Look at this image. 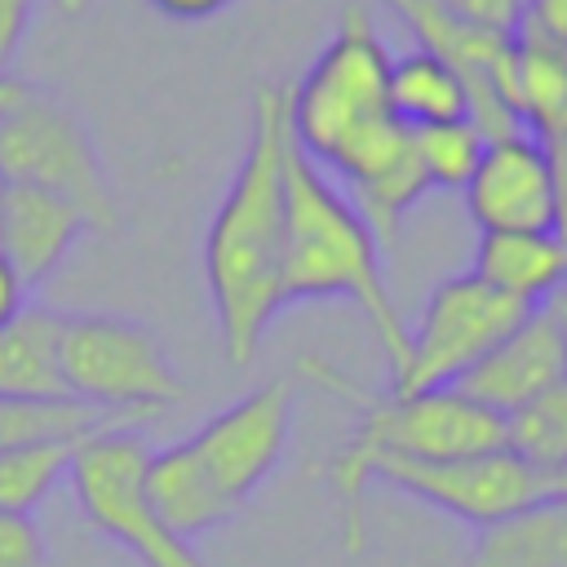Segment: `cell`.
Returning <instances> with one entry per match:
<instances>
[{"instance_id":"7","label":"cell","mask_w":567,"mask_h":567,"mask_svg":"<svg viewBox=\"0 0 567 567\" xmlns=\"http://www.w3.org/2000/svg\"><path fill=\"white\" fill-rule=\"evenodd\" d=\"M527 315H532V306L487 288L478 275L443 279L430 292L416 328H408V359L390 377V390L394 394H421V390L456 385Z\"/></svg>"},{"instance_id":"27","label":"cell","mask_w":567,"mask_h":567,"mask_svg":"<svg viewBox=\"0 0 567 567\" xmlns=\"http://www.w3.org/2000/svg\"><path fill=\"white\" fill-rule=\"evenodd\" d=\"M155 13H164V18H173V22H208V18H217L230 0H146Z\"/></svg>"},{"instance_id":"5","label":"cell","mask_w":567,"mask_h":567,"mask_svg":"<svg viewBox=\"0 0 567 567\" xmlns=\"http://www.w3.org/2000/svg\"><path fill=\"white\" fill-rule=\"evenodd\" d=\"M58 377L71 399L128 421L155 416L186 394L159 337L120 315H62Z\"/></svg>"},{"instance_id":"15","label":"cell","mask_w":567,"mask_h":567,"mask_svg":"<svg viewBox=\"0 0 567 567\" xmlns=\"http://www.w3.org/2000/svg\"><path fill=\"white\" fill-rule=\"evenodd\" d=\"M390 111L403 128L470 120V84L443 53L416 44L390 58Z\"/></svg>"},{"instance_id":"13","label":"cell","mask_w":567,"mask_h":567,"mask_svg":"<svg viewBox=\"0 0 567 567\" xmlns=\"http://www.w3.org/2000/svg\"><path fill=\"white\" fill-rule=\"evenodd\" d=\"M470 275L536 310L567 292V244L558 230H478Z\"/></svg>"},{"instance_id":"26","label":"cell","mask_w":567,"mask_h":567,"mask_svg":"<svg viewBox=\"0 0 567 567\" xmlns=\"http://www.w3.org/2000/svg\"><path fill=\"white\" fill-rule=\"evenodd\" d=\"M27 306H31V292L22 288L18 270H13V266L4 261V252H0V328H4V323H13Z\"/></svg>"},{"instance_id":"16","label":"cell","mask_w":567,"mask_h":567,"mask_svg":"<svg viewBox=\"0 0 567 567\" xmlns=\"http://www.w3.org/2000/svg\"><path fill=\"white\" fill-rule=\"evenodd\" d=\"M465 567H567V501L545 496L492 527H478Z\"/></svg>"},{"instance_id":"19","label":"cell","mask_w":567,"mask_h":567,"mask_svg":"<svg viewBox=\"0 0 567 567\" xmlns=\"http://www.w3.org/2000/svg\"><path fill=\"white\" fill-rule=\"evenodd\" d=\"M505 447L540 474L567 465V377L505 416Z\"/></svg>"},{"instance_id":"24","label":"cell","mask_w":567,"mask_h":567,"mask_svg":"<svg viewBox=\"0 0 567 567\" xmlns=\"http://www.w3.org/2000/svg\"><path fill=\"white\" fill-rule=\"evenodd\" d=\"M35 18V0H0V75L13 66Z\"/></svg>"},{"instance_id":"22","label":"cell","mask_w":567,"mask_h":567,"mask_svg":"<svg viewBox=\"0 0 567 567\" xmlns=\"http://www.w3.org/2000/svg\"><path fill=\"white\" fill-rule=\"evenodd\" d=\"M452 22L483 35H514L523 22V0H434Z\"/></svg>"},{"instance_id":"3","label":"cell","mask_w":567,"mask_h":567,"mask_svg":"<svg viewBox=\"0 0 567 567\" xmlns=\"http://www.w3.org/2000/svg\"><path fill=\"white\" fill-rule=\"evenodd\" d=\"M346 297L363 310L368 328L377 332L390 377L408 359V323L390 297L381 244L350 208V199L315 168L306 155H288V239H284V279L279 301L284 310L297 301H328Z\"/></svg>"},{"instance_id":"2","label":"cell","mask_w":567,"mask_h":567,"mask_svg":"<svg viewBox=\"0 0 567 567\" xmlns=\"http://www.w3.org/2000/svg\"><path fill=\"white\" fill-rule=\"evenodd\" d=\"M288 137L297 155L346 186L408 151V128L390 111V49L363 0L341 4L332 40L288 89Z\"/></svg>"},{"instance_id":"11","label":"cell","mask_w":567,"mask_h":567,"mask_svg":"<svg viewBox=\"0 0 567 567\" xmlns=\"http://www.w3.org/2000/svg\"><path fill=\"white\" fill-rule=\"evenodd\" d=\"M567 377V328L558 306H536L487 359H478L456 390L501 421Z\"/></svg>"},{"instance_id":"25","label":"cell","mask_w":567,"mask_h":567,"mask_svg":"<svg viewBox=\"0 0 567 567\" xmlns=\"http://www.w3.org/2000/svg\"><path fill=\"white\" fill-rule=\"evenodd\" d=\"M518 31H532L549 44L567 49V0H523V22Z\"/></svg>"},{"instance_id":"17","label":"cell","mask_w":567,"mask_h":567,"mask_svg":"<svg viewBox=\"0 0 567 567\" xmlns=\"http://www.w3.org/2000/svg\"><path fill=\"white\" fill-rule=\"evenodd\" d=\"M58 310L27 306L0 328V399H58Z\"/></svg>"},{"instance_id":"14","label":"cell","mask_w":567,"mask_h":567,"mask_svg":"<svg viewBox=\"0 0 567 567\" xmlns=\"http://www.w3.org/2000/svg\"><path fill=\"white\" fill-rule=\"evenodd\" d=\"M146 496H151L159 523L186 545H195L199 536H208L213 527H221L235 514V505L217 492V483L199 465L190 439L168 443L159 452L151 447V456H146Z\"/></svg>"},{"instance_id":"30","label":"cell","mask_w":567,"mask_h":567,"mask_svg":"<svg viewBox=\"0 0 567 567\" xmlns=\"http://www.w3.org/2000/svg\"><path fill=\"white\" fill-rule=\"evenodd\" d=\"M89 4H93V0H58V9H62L66 18H75V13H84Z\"/></svg>"},{"instance_id":"21","label":"cell","mask_w":567,"mask_h":567,"mask_svg":"<svg viewBox=\"0 0 567 567\" xmlns=\"http://www.w3.org/2000/svg\"><path fill=\"white\" fill-rule=\"evenodd\" d=\"M75 443H44V447H13L0 452V514H31L58 478H66Z\"/></svg>"},{"instance_id":"6","label":"cell","mask_w":567,"mask_h":567,"mask_svg":"<svg viewBox=\"0 0 567 567\" xmlns=\"http://www.w3.org/2000/svg\"><path fill=\"white\" fill-rule=\"evenodd\" d=\"M146 439L133 425L97 430L71 447L66 483L93 532L115 540L142 567H208L195 545L177 540L146 496Z\"/></svg>"},{"instance_id":"23","label":"cell","mask_w":567,"mask_h":567,"mask_svg":"<svg viewBox=\"0 0 567 567\" xmlns=\"http://www.w3.org/2000/svg\"><path fill=\"white\" fill-rule=\"evenodd\" d=\"M0 567H49L40 523L31 514H0Z\"/></svg>"},{"instance_id":"18","label":"cell","mask_w":567,"mask_h":567,"mask_svg":"<svg viewBox=\"0 0 567 567\" xmlns=\"http://www.w3.org/2000/svg\"><path fill=\"white\" fill-rule=\"evenodd\" d=\"M137 425L128 416L89 408L71 394L58 399H0V452L13 447H44V443H80L97 430Z\"/></svg>"},{"instance_id":"32","label":"cell","mask_w":567,"mask_h":567,"mask_svg":"<svg viewBox=\"0 0 567 567\" xmlns=\"http://www.w3.org/2000/svg\"><path fill=\"white\" fill-rule=\"evenodd\" d=\"M0 217H4V177H0Z\"/></svg>"},{"instance_id":"31","label":"cell","mask_w":567,"mask_h":567,"mask_svg":"<svg viewBox=\"0 0 567 567\" xmlns=\"http://www.w3.org/2000/svg\"><path fill=\"white\" fill-rule=\"evenodd\" d=\"M554 306H558V315H563V328H567V292H558V297H554Z\"/></svg>"},{"instance_id":"9","label":"cell","mask_w":567,"mask_h":567,"mask_svg":"<svg viewBox=\"0 0 567 567\" xmlns=\"http://www.w3.org/2000/svg\"><path fill=\"white\" fill-rule=\"evenodd\" d=\"M292 377H275L257 385L252 394L235 399L217 416H208L195 434L190 447L217 492L239 509L279 465L288 447V425H292Z\"/></svg>"},{"instance_id":"12","label":"cell","mask_w":567,"mask_h":567,"mask_svg":"<svg viewBox=\"0 0 567 567\" xmlns=\"http://www.w3.org/2000/svg\"><path fill=\"white\" fill-rule=\"evenodd\" d=\"M89 230L84 213L66 204L62 195L35 190V186H9L4 182V217H0V252L18 270L22 288H44L66 252Z\"/></svg>"},{"instance_id":"4","label":"cell","mask_w":567,"mask_h":567,"mask_svg":"<svg viewBox=\"0 0 567 567\" xmlns=\"http://www.w3.org/2000/svg\"><path fill=\"white\" fill-rule=\"evenodd\" d=\"M0 177L75 204L89 230H115V195L84 124L44 89L0 75Z\"/></svg>"},{"instance_id":"1","label":"cell","mask_w":567,"mask_h":567,"mask_svg":"<svg viewBox=\"0 0 567 567\" xmlns=\"http://www.w3.org/2000/svg\"><path fill=\"white\" fill-rule=\"evenodd\" d=\"M288 89L261 84L248 106L244 159L204 235V279L235 368H248L266 328L284 310V239H288Z\"/></svg>"},{"instance_id":"8","label":"cell","mask_w":567,"mask_h":567,"mask_svg":"<svg viewBox=\"0 0 567 567\" xmlns=\"http://www.w3.org/2000/svg\"><path fill=\"white\" fill-rule=\"evenodd\" d=\"M381 478L421 505H434L461 523L492 527L545 496H554L549 474L532 470L523 456L509 447L478 452V456H456V461H399V456H377L368 465V483Z\"/></svg>"},{"instance_id":"10","label":"cell","mask_w":567,"mask_h":567,"mask_svg":"<svg viewBox=\"0 0 567 567\" xmlns=\"http://www.w3.org/2000/svg\"><path fill=\"white\" fill-rule=\"evenodd\" d=\"M461 195L478 230H554L558 226L554 159H549V146L527 128L492 137Z\"/></svg>"},{"instance_id":"20","label":"cell","mask_w":567,"mask_h":567,"mask_svg":"<svg viewBox=\"0 0 567 567\" xmlns=\"http://www.w3.org/2000/svg\"><path fill=\"white\" fill-rule=\"evenodd\" d=\"M412 133V155L430 182V190H465L483 159V128L474 120H452V124H425L408 128Z\"/></svg>"},{"instance_id":"29","label":"cell","mask_w":567,"mask_h":567,"mask_svg":"<svg viewBox=\"0 0 567 567\" xmlns=\"http://www.w3.org/2000/svg\"><path fill=\"white\" fill-rule=\"evenodd\" d=\"M549 487H554V496H563V501H567V465H563L558 474H549Z\"/></svg>"},{"instance_id":"28","label":"cell","mask_w":567,"mask_h":567,"mask_svg":"<svg viewBox=\"0 0 567 567\" xmlns=\"http://www.w3.org/2000/svg\"><path fill=\"white\" fill-rule=\"evenodd\" d=\"M549 146V159H554V182H558V235H563V244H567V137H558V142H545Z\"/></svg>"}]
</instances>
